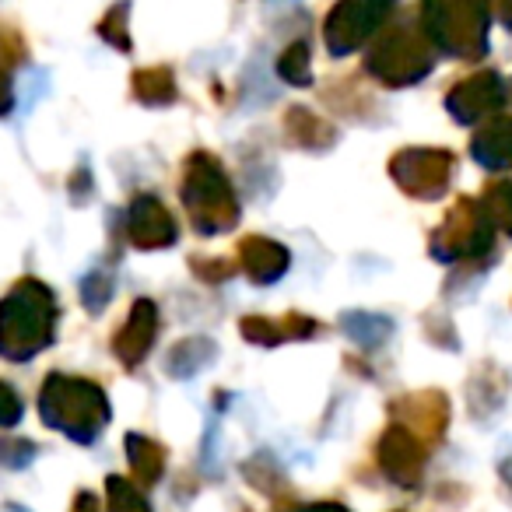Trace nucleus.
Masks as SVG:
<instances>
[{
    "label": "nucleus",
    "mask_w": 512,
    "mask_h": 512,
    "mask_svg": "<svg viewBox=\"0 0 512 512\" xmlns=\"http://www.w3.org/2000/svg\"><path fill=\"white\" fill-rule=\"evenodd\" d=\"M8 512H25V509H15V505H11V509Z\"/></svg>",
    "instance_id": "6"
},
{
    "label": "nucleus",
    "mask_w": 512,
    "mask_h": 512,
    "mask_svg": "<svg viewBox=\"0 0 512 512\" xmlns=\"http://www.w3.org/2000/svg\"><path fill=\"white\" fill-rule=\"evenodd\" d=\"M383 467H386V474L393 477V481H400V484H414L418 481V456L407 449V442L404 439H397V446L393 442H386L383 446Z\"/></svg>",
    "instance_id": "1"
},
{
    "label": "nucleus",
    "mask_w": 512,
    "mask_h": 512,
    "mask_svg": "<svg viewBox=\"0 0 512 512\" xmlns=\"http://www.w3.org/2000/svg\"><path fill=\"white\" fill-rule=\"evenodd\" d=\"M71 512H99V502H95L92 495H78V498H74Z\"/></svg>",
    "instance_id": "4"
},
{
    "label": "nucleus",
    "mask_w": 512,
    "mask_h": 512,
    "mask_svg": "<svg viewBox=\"0 0 512 512\" xmlns=\"http://www.w3.org/2000/svg\"><path fill=\"white\" fill-rule=\"evenodd\" d=\"M130 456H134V470L144 484L158 481V474H162V453H158L151 442L130 439Z\"/></svg>",
    "instance_id": "3"
},
{
    "label": "nucleus",
    "mask_w": 512,
    "mask_h": 512,
    "mask_svg": "<svg viewBox=\"0 0 512 512\" xmlns=\"http://www.w3.org/2000/svg\"><path fill=\"white\" fill-rule=\"evenodd\" d=\"M302 512H348L344 505H334V502H323V505H313V509H302Z\"/></svg>",
    "instance_id": "5"
},
{
    "label": "nucleus",
    "mask_w": 512,
    "mask_h": 512,
    "mask_svg": "<svg viewBox=\"0 0 512 512\" xmlns=\"http://www.w3.org/2000/svg\"><path fill=\"white\" fill-rule=\"evenodd\" d=\"M109 512H151L148 509V498L127 484L123 477H113L109 481Z\"/></svg>",
    "instance_id": "2"
}]
</instances>
